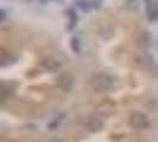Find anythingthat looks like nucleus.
Instances as JSON below:
<instances>
[{"label": "nucleus", "instance_id": "obj_1", "mask_svg": "<svg viewBox=\"0 0 158 142\" xmlns=\"http://www.w3.org/2000/svg\"><path fill=\"white\" fill-rule=\"evenodd\" d=\"M114 83V78L108 73H98L90 81V87L98 93L110 90Z\"/></svg>", "mask_w": 158, "mask_h": 142}, {"label": "nucleus", "instance_id": "obj_2", "mask_svg": "<svg viewBox=\"0 0 158 142\" xmlns=\"http://www.w3.org/2000/svg\"><path fill=\"white\" fill-rule=\"evenodd\" d=\"M130 124L137 129H145L150 126V120L140 111H133L130 115Z\"/></svg>", "mask_w": 158, "mask_h": 142}, {"label": "nucleus", "instance_id": "obj_3", "mask_svg": "<svg viewBox=\"0 0 158 142\" xmlns=\"http://www.w3.org/2000/svg\"><path fill=\"white\" fill-rule=\"evenodd\" d=\"M57 85L63 91H70L74 87V77L70 73H62L57 77Z\"/></svg>", "mask_w": 158, "mask_h": 142}, {"label": "nucleus", "instance_id": "obj_4", "mask_svg": "<svg viewBox=\"0 0 158 142\" xmlns=\"http://www.w3.org/2000/svg\"><path fill=\"white\" fill-rule=\"evenodd\" d=\"M85 127L87 128V130L92 132V133H96L100 132L103 127V122L99 117L95 116H89V117L85 121Z\"/></svg>", "mask_w": 158, "mask_h": 142}, {"label": "nucleus", "instance_id": "obj_5", "mask_svg": "<svg viewBox=\"0 0 158 142\" xmlns=\"http://www.w3.org/2000/svg\"><path fill=\"white\" fill-rule=\"evenodd\" d=\"M150 44V36L145 31L138 32L135 36V45L139 47H146Z\"/></svg>", "mask_w": 158, "mask_h": 142}, {"label": "nucleus", "instance_id": "obj_6", "mask_svg": "<svg viewBox=\"0 0 158 142\" xmlns=\"http://www.w3.org/2000/svg\"><path fill=\"white\" fill-rule=\"evenodd\" d=\"M40 65H42L45 70L55 71L61 66V63H60L57 59H54V58H44V59L40 61Z\"/></svg>", "mask_w": 158, "mask_h": 142}, {"label": "nucleus", "instance_id": "obj_7", "mask_svg": "<svg viewBox=\"0 0 158 142\" xmlns=\"http://www.w3.org/2000/svg\"><path fill=\"white\" fill-rule=\"evenodd\" d=\"M137 64L139 65V66H142V68H149L151 66L152 64H153V59L149 57L148 55H140L138 58H137Z\"/></svg>", "mask_w": 158, "mask_h": 142}, {"label": "nucleus", "instance_id": "obj_8", "mask_svg": "<svg viewBox=\"0 0 158 142\" xmlns=\"http://www.w3.org/2000/svg\"><path fill=\"white\" fill-rule=\"evenodd\" d=\"M148 17L150 20H158V5L150 4L148 7Z\"/></svg>", "mask_w": 158, "mask_h": 142}, {"label": "nucleus", "instance_id": "obj_9", "mask_svg": "<svg viewBox=\"0 0 158 142\" xmlns=\"http://www.w3.org/2000/svg\"><path fill=\"white\" fill-rule=\"evenodd\" d=\"M0 61H1V65L4 66V65H6V63L7 62H10V61H12V57H11V55L10 53H7L6 51H1V58H0ZM11 63V62H10Z\"/></svg>", "mask_w": 158, "mask_h": 142}, {"label": "nucleus", "instance_id": "obj_10", "mask_svg": "<svg viewBox=\"0 0 158 142\" xmlns=\"http://www.w3.org/2000/svg\"><path fill=\"white\" fill-rule=\"evenodd\" d=\"M51 142H64V141H62V140H52Z\"/></svg>", "mask_w": 158, "mask_h": 142}]
</instances>
